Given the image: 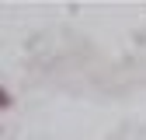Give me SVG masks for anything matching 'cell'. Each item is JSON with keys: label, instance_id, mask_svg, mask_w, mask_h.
<instances>
[]
</instances>
